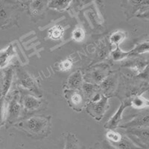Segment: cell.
Here are the masks:
<instances>
[{"label": "cell", "mask_w": 149, "mask_h": 149, "mask_svg": "<svg viewBox=\"0 0 149 149\" xmlns=\"http://www.w3.org/2000/svg\"><path fill=\"white\" fill-rule=\"evenodd\" d=\"M49 122L44 117L34 116L22 122L20 125L31 134H43L48 127Z\"/></svg>", "instance_id": "obj_1"}, {"label": "cell", "mask_w": 149, "mask_h": 149, "mask_svg": "<svg viewBox=\"0 0 149 149\" xmlns=\"http://www.w3.org/2000/svg\"><path fill=\"white\" fill-rule=\"evenodd\" d=\"M107 101L108 98L102 96L98 101H93L90 102L86 107V111L91 116L97 120H100L105 113L107 108Z\"/></svg>", "instance_id": "obj_2"}, {"label": "cell", "mask_w": 149, "mask_h": 149, "mask_svg": "<svg viewBox=\"0 0 149 149\" xmlns=\"http://www.w3.org/2000/svg\"><path fill=\"white\" fill-rule=\"evenodd\" d=\"M130 101H125V102H122L120 106H119V109L117 110L116 113L111 117V119H110V120L104 125L105 128L109 129V130L115 129L116 127L118 125V124L120 122L121 119H122V115L125 109L128 107V106H130Z\"/></svg>", "instance_id": "obj_3"}, {"label": "cell", "mask_w": 149, "mask_h": 149, "mask_svg": "<svg viewBox=\"0 0 149 149\" xmlns=\"http://www.w3.org/2000/svg\"><path fill=\"white\" fill-rule=\"evenodd\" d=\"M65 95L69 100V103L74 110H79L83 104V96L76 91H65Z\"/></svg>", "instance_id": "obj_4"}, {"label": "cell", "mask_w": 149, "mask_h": 149, "mask_svg": "<svg viewBox=\"0 0 149 149\" xmlns=\"http://www.w3.org/2000/svg\"><path fill=\"white\" fill-rule=\"evenodd\" d=\"M21 112V105L17 100V97H14L8 106V119L10 122H14L19 116Z\"/></svg>", "instance_id": "obj_5"}, {"label": "cell", "mask_w": 149, "mask_h": 149, "mask_svg": "<svg viewBox=\"0 0 149 149\" xmlns=\"http://www.w3.org/2000/svg\"><path fill=\"white\" fill-rule=\"evenodd\" d=\"M18 74L19 79H20L21 85L22 86L37 93V86H36L35 82L34 81L33 78L26 71H24L23 70H20Z\"/></svg>", "instance_id": "obj_6"}, {"label": "cell", "mask_w": 149, "mask_h": 149, "mask_svg": "<svg viewBox=\"0 0 149 149\" xmlns=\"http://www.w3.org/2000/svg\"><path fill=\"white\" fill-rule=\"evenodd\" d=\"M14 55V50L12 45L8 46L5 50L0 52V68L5 67L9 63V61L11 60Z\"/></svg>", "instance_id": "obj_7"}, {"label": "cell", "mask_w": 149, "mask_h": 149, "mask_svg": "<svg viewBox=\"0 0 149 149\" xmlns=\"http://www.w3.org/2000/svg\"><path fill=\"white\" fill-rule=\"evenodd\" d=\"M12 80H13V70L9 69L5 72V76H4L2 87V97L5 98V95H7V93H8L10 86H11Z\"/></svg>", "instance_id": "obj_8"}, {"label": "cell", "mask_w": 149, "mask_h": 149, "mask_svg": "<svg viewBox=\"0 0 149 149\" xmlns=\"http://www.w3.org/2000/svg\"><path fill=\"white\" fill-rule=\"evenodd\" d=\"M82 82V75L80 71L73 72L68 79V87L72 90H77Z\"/></svg>", "instance_id": "obj_9"}, {"label": "cell", "mask_w": 149, "mask_h": 149, "mask_svg": "<svg viewBox=\"0 0 149 149\" xmlns=\"http://www.w3.org/2000/svg\"><path fill=\"white\" fill-rule=\"evenodd\" d=\"M40 100L32 95H26L23 98V106L28 110L37 109L40 106Z\"/></svg>", "instance_id": "obj_10"}, {"label": "cell", "mask_w": 149, "mask_h": 149, "mask_svg": "<svg viewBox=\"0 0 149 149\" xmlns=\"http://www.w3.org/2000/svg\"><path fill=\"white\" fill-rule=\"evenodd\" d=\"M112 146H114L117 149H142L134 143H133L130 140L125 137L122 136V139L116 143L111 144Z\"/></svg>", "instance_id": "obj_11"}, {"label": "cell", "mask_w": 149, "mask_h": 149, "mask_svg": "<svg viewBox=\"0 0 149 149\" xmlns=\"http://www.w3.org/2000/svg\"><path fill=\"white\" fill-rule=\"evenodd\" d=\"M71 1H51L48 4V7L51 9L58 10H66L70 5Z\"/></svg>", "instance_id": "obj_12"}, {"label": "cell", "mask_w": 149, "mask_h": 149, "mask_svg": "<svg viewBox=\"0 0 149 149\" xmlns=\"http://www.w3.org/2000/svg\"><path fill=\"white\" fill-rule=\"evenodd\" d=\"M65 149H80L78 139L72 134H69L66 137Z\"/></svg>", "instance_id": "obj_13"}, {"label": "cell", "mask_w": 149, "mask_h": 149, "mask_svg": "<svg viewBox=\"0 0 149 149\" xmlns=\"http://www.w3.org/2000/svg\"><path fill=\"white\" fill-rule=\"evenodd\" d=\"M148 102L142 96H136L133 98L132 101H130V105L136 109L144 108L148 106Z\"/></svg>", "instance_id": "obj_14"}, {"label": "cell", "mask_w": 149, "mask_h": 149, "mask_svg": "<svg viewBox=\"0 0 149 149\" xmlns=\"http://www.w3.org/2000/svg\"><path fill=\"white\" fill-rule=\"evenodd\" d=\"M63 34V29L61 26H56L49 31V36L52 40L61 39Z\"/></svg>", "instance_id": "obj_15"}, {"label": "cell", "mask_w": 149, "mask_h": 149, "mask_svg": "<svg viewBox=\"0 0 149 149\" xmlns=\"http://www.w3.org/2000/svg\"><path fill=\"white\" fill-rule=\"evenodd\" d=\"M125 38V34L122 31H116L110 36V42L116 46H119Z\"/></svg>", "instance_id": "obj_16"}, {"label": "cell", "mask_w": 149, "mask_h": 149, "mask_svg": "<svg viewBox=\"0 0 149 149\" xmlns=\"http://www.w3.org/2000/svg\"><path fill=\"white\" fill-rule=\"evenodd\" d=\"M107 139L110 142V144H113V143H116L119 142L121 139H122V136L119 133L116 132L113 130H110L107 133Z\"/></svg>", "instance_id": "obj_17"}, {"label": "cell", "mask_w": 149, "mask_h": 149, "mask_svg": "<svg viewBox=\"0 0 149 149\" xmlns=\"http://www.w3.org/2000/svg\"><path fill=\"white\" fill-rule=\"evenodd\" d=\"M112 55H113V58L114 61H120V60L125 58L128 55H130V52H122L121 51L119 46H117L116 49L112 53Z\"/></svg>", "instance_id": "obj_18"}, {"label": "cell", "mask_w": 149, "mask_h": 149, "mask_svg": "<svg viewBox=\"0 0 149 149\" xmlns=\"http://www.w3.org/2000/svg\"><path fill=\"white\" fill-rule=\"evenodd\" d=\"M148 122V117L147 116H142L141 118L136 119L134 122H130L129 124H127L125 125H124L123 127H134L136 125H146V123Z\"/></svg>", "instance_id": "obj_19"}, {"label": "cell", "mask_w": 149, "mask_h": 149, "mask_svg": "<svg viewBox=\"0 0 149 149\" xmlns=\"http://www.w3.org/2000/svg\"><path fill=\"white\" fill-rule=\"evenodd\" d=\"M148 51V43L145 42V43H142V44L138 46L137 47H136L134 49L131 50L130 51V55H132V54H142V53H145Z\"/></svg>", "instance_id": "obj_20"}, {"label": "cell", "mask_w": 149, "mask_h": 149, "mask_svg": "<svg viewBox=\"0 0 149 149\" xmlns=\"http://www.w3.org/2000/svg\"><path fill=\"white\" fill-rule=\"evenodd\" d=\"M85 37V33L84 30L81 28H78V29H74L72 32V37L73 39L77 42H80L84 40Z\"/></svg>", "instance_id": "obj_21"}, {"label": "cell", "mask_w": 149, "mask_h": 149, "mask_svg": "<svg viewBox=\"0 0 149 149\" xmlns=\"http://www.w3.org/2000/svg\"><path fill=\"white\" fill-rule=\"evenodd\" d=\"M133 134L135 135L138 136L139 138L143 139L144 141H147L148 139V129H145V130H136L135 131L133 132Z\"/></svg>", "instance_id": "obj_22"}, {"label": "cell", "mask_w": 149, "mask_h": 149, "mask_svg": "<svg viewBox=\"0 0 149 149\" xmlns=\"http://www.w3.org/2000/svg\"><path fill=\"white\" fill-rule=\"evenodd\" d=\"M72 66V61L70 59H66L60 63V69L63 71H68Z\"/></svg>", "instance_id": "obj_23"}, {"label": "cell", "mask_w": 149, "mask_h": 149, "mask_svg": "<svg viewBox=\"0 0 149 149\" xmlns=\"http://www.w3.org/2000/svg\"><path fill=\"white\" fill-rule=\"evenodd\" d=\"M83 90L84 92L86 93L87 95H90L95 90V86H94V85L91 84L85 83L83 84Z\"/></svg>", "instance_id": "obj_24"}, {"label": "cell", "mask_w": 149, "mask_h": 149, "mask_svg": "<svg viewBox=\"0 0 149 149\" xmlns=\"http://www.w3.org/2000/svg\"><path fill=\"white\" fill-rule=\"evenodd\" d=\"M93 79L95 80V81L102 82L103 81V79L104 78V74L101 71H95L93 72Z\"/></svg>", "instance_id": "obj_25"}, {"label": "cell", "mask_w": 149, "mask_h": 149, "mask_svg": "<svg viewBox=\"0 0 149 149\" xmlns=\"http://www.w3.org/2000/svg\"><path fill=\"white\" fill-rule=\"evenodd\" d=\"M4 97L0 98V124L3 122L4 119Z\"/></svg>", "instance_id": "obj_26"}, {"label": "cell", "mask_w": 149, "mask_h": 149, "mask_svg": "<svg viewBox=\"0 0 149 149\" xmlns=\"http://www.w3.org/2000/svg\"><path fill=\"white\" fill-rule=\"evenodd\" d=\"M42 7V3L41 1H34V2H32L31 4V8L35 11H38V10H40Z\"/></svg>", "instance_id": "obj_27"}, {"label": "cell", "mask_w": 149, "mask_h": 149, "mask_svg": "<svg viewBox=\"0 0 149 149\" xmlns=\"http://www.w3.org/2000/svg\"><path fill=\"white\" fill-rule=\"evenodd\" d=\"M98 149H114V148L113 147H111V146H110L109 145L104 144V145H102V146H101Z\"/></svg>", "instance_id": "obj_28"}]
</instances>
